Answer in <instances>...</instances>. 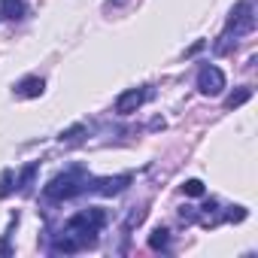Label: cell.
<instances>
[{
	"label": "cell",
	"instance_id": "8992f818",
	"mask_svg": "<svg viewBox=\"0 0 258 258\" xmlns=\"http://www.w3.org/2000/svg\"><path fill=\"white\" fill-rule=\"evenodd\" d=\"M127 185H131V173H121V176H106V179H97V182H94V188H97L100 195H118V191H124Z\"/></svg>",
	"mask_w": 258,
	"mask_h": 258
},
{
	"label": "cell",
	"instance_id": "5bb4252c",
	"mask_svg": "<svg viewBox=\"0 0 258 258\" xmlns=\"http://www.w3.org/2000/svg\"><path fill=\"white\" fill-rule=\"evenodd\" d=\"M34 173H37V164H31V167H28V170L22 173V191H25V195L31 191V182H34Z\"/></svg>",
	"mask_w": 258,
	"mask_h": 258
},
{
	"label": "cell",
	"instance_id": "3957f363",
	"mask_svg": "<svg viewBox=\"0 0 258 258\" xmlns=\"http://www.w3.org/2000/svg\"><path fill=\"white\" fill-rule=\"evenodd\" d=\"M255 28V16H252V4L249 0H240V4L231 10V16H228V34H234V37H240V34H249Z\"/></svg>",
	"mask_w": 258,
	"mask_h": 258
},
{
	"label": "cell",
	"instance_id": "30bf717a",
	"mask_svg": "<svg viewBox=\"0 0 258 258\" xmlns=\"http://www.w3.org/2000/svg\"><path fill=\"white\" fill-rule=\"evenodd\" d=\"M167 240H170V231L158 225V228L152 231V237H149V246H152V249H164V246H167Z\"/></svg>",
	"mask_w": 258,
	"mask_h": 258
},
{
	"label": "cell",
	"instance_id": "6da1fadb",
	"mask_svg": "<svg viewBox=\"0 0 258 258\" xmlns=\"http://www.w3.org/2000/svg\"><path fill=\"white\" fill-rule=\"evenodd\" d=\"M103 222H106V213L97 210V207L76 213V216L64 225V234L55 240L52 249H55V252H79V249H85V246H94V240H97Z\"/></svg>",
	"mask_w": 258,
	"mask_h": 258
},
{
	"label": "cell",
	"instance_id": "9a60e30c",
	"mask_svg": "<svg viewBox=\"0 0 258 258\" xmlns=\"http://www.w3.org/2000/svg\"><path fill=\"white\" fill-rule=\"evenodd\" d=\"M225 219H228V222H243V219H246V207H231V210L225 213Z\"/></svg>",
	"mask_w": 258,
	"mask_h": 258
},
{
	"label": "cell",
	"instance_id": "7c38bea8",
	"mask_svg": "<svg viewBox=\"0 0 258 258\" xmlns=\"http://www.w3.org/2000/svg\"><path fill=\"white\" fill-rule=\"evenodd\" d=\"M13 191V170H4L0 173V198H7Z\"/></svg>",
	"mask_w": 258,
	"mask_h": 258
},
{
	"label": "cell",
	"instance_id": "277c9868",
	"mask_svg": "<svg viewBox=\"0 0 258 258\" xmlns=\"http://www.w3.org/2000/svg\"><path fill=\"white\" fill-rule=\"evenodd\" d=\"M198 88H201V94H207V97L222 94V88H225V73H222L219 67H213V64L201 67V73H198Z\"/></svg>",
	"mask_w": 258,
	"mask_h": 258
},
{
	"label": "cell",
	"instance_id": "52a82bcc",
	"mask_svg": "<svg viewBox=\"0 0 258 258\" xmlns=\"http://www.w3.org/2000/svg\"><path fill=\"white\" fill-rule=\"evenodd\" d=\"M43 88H46V82H43L40 76H28V79H22V82H19V88H16V91H19L22 97H40V94H43Z\"/></svg>",
	"mask_w": 258,
	"mask_h": 258
},
{
	"label": "cell",
	"instance_id": "5b68a950",
	"mask_svg": "<svg viewBox=\"0 0 258 258\" xmlns=\"http://www.w3.org/2000/svg\"><path fill=\"white\" fill-rule=\"evenodd\" d=\"M143 100H146V91H143V88H131V91H124V94L115 100V112H118V115H131V112H137V109L143 106Z\"/></svg>",
	"mask_w": 258,
	"mask_h": 258
},
{
	"label": "cell",
	"instance_id": "ba28073f",
	"mask_svg": "<svg viewBox=\"0 0 258 258\" xmlns=\"http://www.w3.org/2000/svg\"><path fill=\"white\" fill-rule=\"evenodd\" d=\"M0 4H4V16L10 22H19L25 16V4H22V0H0Z\"/></svg>",
	"mask_w": 258,
	"mask_h": 258
},
{
	"label": "cell",
	"instance_id": "4fadbf2b",
	"mask_svg": "<svg viewBox=\"0 0 258 258\" xmlns=\"http://www.w3.org/2000/svg\"><path fill=\"white\" fill-rule=\"evenodd\" d=\"M143 219H146V207H140V210H134L131 216H127V222H124V228H127V231H131V228H134V225H140Z\"/></svg>",
	"mask_w": 258,
	"mask_h": 258
},
{
	"label": "cell",
	"instance_id": "9c48e42d",
	"mask_svg": "<svg viewBox=\"0 0 258 258\" xmlns=\"http://www.w3.org/2000/svg\"><path fill=\"white\" fill-rule=\"evenodd\" d=\"M249 97H252V88H240V91H234V94L225 100V106H228V109H237V106H243Z\"/></svg>",
	"mask_w": 258,
	"mask_h": 258
},
{
	"label": "cell",
	"instance_id": "8fae6325",
	"mask_svg": "<svg viewBox=\"0 0 258 258\" xmlns=\"http://www.w3.org/2000/svg\"><path fill=\"white\" fill-rule=\"evenodd\" d=\"M182 191H185L188 198H201V195H204V182H201V179H188V182L182 185Z\"/></svg>",
	"mask_w": 258,
	"mask_h": 258
},
{
	"label": "cell",
	"instance_id": "7a4b0ae2",
	"mask_svg": "<svg viewBox=\"0 0 258 258\" xmlns=\"http://www.w3.org/2000/svg\"><path fill=\"white\" fill-rule=\"evenodd\" d=\"M85 185H88L85 173H82V170H70V173H61V176H55V179H52V182L43 188V195H46L49 201H67V198L79 195Z\"/></svg>",
	"mask_w": 258,
	"mask_h": 258
}]
</instances>
